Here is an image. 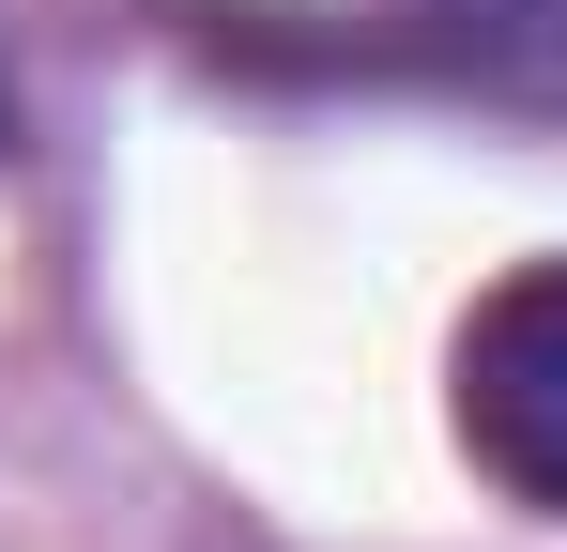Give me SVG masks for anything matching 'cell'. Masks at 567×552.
Masks as SVG:
<instances>
[{
	"instance_id": "obj_2",
	"label": "cell",
	"mask_w": 567,
	"mask_h": 552,
	"mask_svg": "<svg viewBox=\"0 0 567 552\" xmlns=\"http://www.w3.org/2000/svg\"><path fill=\"white\" fill-rule=\"evenodd\" d=\"M445 62L475 78H522V92H567V0H399Z\"/></svg>"
},
{
	"instance_id": "obj_3",
	"label": "cell",
	"mask_w": 567,
	"mask_h": 552,
	"mask_svg": "<svg viewBox=\"0 0 567 552\" xmlns=\"http://www.w3.org/2000/svg\"><path fill=\"white\" fill-rule=\"evenodd\" d=\"M0 154H16V78H0Z\"/></svg>"
},
{
	"instance_id": "obj_1",
	"label": "cell",
	"mask_w": 567,
	"mask_h": 552,
	"mask_svg": "<svg viewBox=\"0 0 567 552\" xmlns=\"http://www.w3.org/2000/svg\"><path fill=\"white\" fill-rule=\"evenodd\" d=\"M461 446L506 507L567 522V262H522L461 323Z\"/></svg>"
}]
</instances>
